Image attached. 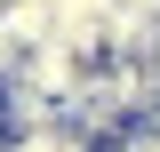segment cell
Segmentation results:
<instances>
[{
	"label": "cell",
	"instance_id": "1",
	"mask_svg": "<svg viewBox=\"0 0 160 152\" xmlns=\"http://www.w3.org/2000/svg\"><path fill=\"white\" fill-rule=\"evenodd\" d=\"M48 8H56V24H104L112 0H48Z\"/></svg>",
	"mask_w": 160,
	"mask_h": 152
}]
</instances>
